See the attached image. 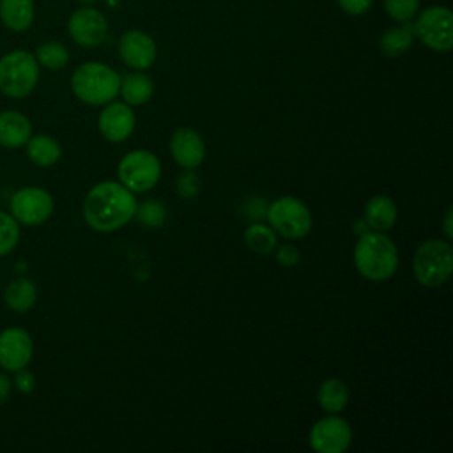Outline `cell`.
Segmentation results:
<instances>
[{
	"instance_id": "cell-3",
	"label": "cell",
	"mask_w": 453,
	"mask_h": 453,
	"mask_svg": "<svg viewBox=\"0 0 453 453\" xmlns=\"http://www.w3.org/2000/svg\"><path fill=\"white\" fill-rule=\"evenodd\" d=\"M120 76L103 62H85L71 76L73 94L85 104L101 106L113 101L119 94Z\"/></svg>"
},
{
	"instance_id": "cell-29",
	"label": "cell",
	"mask_w": 453,
	"mask_h": 453,
	"mask_svg": "<svg viewBox=\"0 0 453 453\" xmlns=\"http://www.w3.org/2000/svg\"><path fill=\"white\" fill-rule=\"evenodd\" d=\"M175 188H177L179 196L188 198V200L195 198L198 195V191H200V179H198V175L191 168H186V170H182L177 175Z\"/></svg>"
},
{
	"instance_id": "cell-25",
	"label": "cell",
	"mask_w": 453,
	"mask_h": 453,
	"mask_svg": "<svg viewBox=\"0 0 453 453\" xmlns=\"http://www.w3.org/2000/svg\"><path fill=\"white\" fill-rule=\"evenodd\" d=\"M244 242L251 251L258 255H267L276 248L278 239L271 226L262 223H253L244 232Z\"/></svg>"
},
{
	"instance_id": "cell-14",
	"label": "cell",
	"mask_w": 453,
	"mask_h": 453,
	"mask_svg": "<svg viewBox=\"0 0 453 453\" xmlns=\"http://www.w3.org/2000/svg\"><path fill=\"white\" fill-rule=\"evenodd\" d=\"M134 124H136V119L127 103L110 101L97 119L99 133L108 142H113V143L127 140L134 131Z\"/></svg>"
},
{
	"instance_id": "cell-17",
	"label": "cell",
	"mask_w": 453,
	"mask_h": 453,
	"mask_svg": "<svg viewBox=\"0 0 453 453\" xmlns=\"http://www.w3.org/2000/svg\"><path fill=\"white\" fill-rule=\"evenodd\" d=\"M35 16L34 0H0V21L11 32H25Z\"/></svg>"
},
{
	"instance_id": "cell-36",
	"label": "cell",
	"mask_w": 453,
	"mask_h": 453,
	"mask_svg": "<svg viewBox=\"0 0 453 453\" xmlns=\"http://www.w3.org/2000/svg\"><path fill=\"white\" fill-rule=\"evenodd\" d=\"M81 5H94V4H97L99 0H78Z\"/></svg>"
},
{
	"instance_id": "cell-24",
	"label": "cell",
	"mask_w": 453,
	"mask_h": 453,
	"mask_svg": "<svg viewBox=\"0 0 453 453\" xmlns=\"http://www.w3.org/2000/svg\"><path fill=\"white\" fill-rule=\"evenodd\" d=\"M34 57L39 65H42L50 71H58V69L65 67L69 62V51L58 41H46V42L39 44Z\"/></svg>"
},
{
	"instance_id": "cell-32",
	"label": "cell",
	"mask_w": 453,
	"mask_h": 453,
	"mask_svg": "<svg viewBox=\"0 0 453 453\" xmlns=\"http://www.w3.org/2000/svg\"><path fill=\"white\" fill-rule=\"evenodd\" d=\"M276 260L281 265H285V267H292V265H296L299 262V251L292 244H283V246L278 248Z\"/></svg>"
},
{
	"instance_id": "cell-19",
	"label": "cell",
	"mask_w": 453,
	"mask_h": 453,
	"mask_svg": "<svg viewBox=\"0 0 453 453\" xmlns=\"http://www.w3.org/2000/svg\"><path fill=\"white\" fill-rule=\"evenodd\" d=\"M119 92H120L124 103H127L129 106H140V104H145L152 97L154 83L145 73L136 71V73L124 74L120 78Z\"/></svg>"
},
{
	"instance_id": "cell-31",
	"label": "cell",
	"mask_w": 453,
	"mask_h": 453,
	"mask_svg": "<svg viewBox=\"0 0 453 453\" xmlns=\"http://www.w3.org/2000/svg\"><path fill=\"white\" fill-rule=\"evenodd\" d=\"M265 211H267V203L262 196H250L244 203V212L246 216L250 218H255V219H260L265 216Z\"/></svg>"
},
{
	"instance_id": "cell-30",
	"label": "cell",
	"mask_w": 453,
	"mask_h": 453,
	"mask_svg": "<svg viewBox=\"0 0 453 453\" xmlns=\"http://www.w3.org/2000/svg\"><path fill=\"white\" fill-rule=\"evenodd\" d=\"M340 9L350 16H361L370 11L373 0H336Z\"/></svg>"
},
{
	"instance_id": "cell-28",
	"label": "cell",
	"mask_w": 453,
	"mask_h": 453,
	"mask_svg": "<svg viewBox=\"0 0 453 453\" xmlns=\"http://www.w3.org/2000/svg\"><path fill=\"white\" fill-rule=\"evenodd\" d=\"M384 7L391 19L405 23L418 14L419 0H384Z\"/></svg>"
},
{
	"instance_id": "cell-7",
	"label": "cell",
	"mask_w": 453,
	"mask_h": 453,
	"mask_svg": "<svg viewBox=\"0 0 453 453\" xmlns=\"http://www.w3.org/2000/svg\"><path fill=\"white\" fill-rule=\"evenodd\" d=\"M414 37L434 51L446 53L453 46V14L446 5H430L412 23Z\"/></svg>"
},
{
	"instance_id": "cell-6",
	"label": "cell",
	"mask_w": 453,
	"mask_h": 453,
	"mask_svg": "<svg viewBox=\"0 0 453 453\" xmlns=\"http://www.w3.org/2000/svg\"><path fill=\"white\" fill-rule=\"evenodd\" d=\"M265 218L274 232L287 239H301L311 230V212L296 196H280L267 205Z\"/></svg>"
},
{
	"instance_id": "cell-15",
	"label": "cell",
	"mask_w": 453,
	"mask_h": 453,
	"mask_svg": "<svg viewBox=\"0 0 453 453\" xmlns=\"http://www.w3.org/2000/svg\"><path fill=\"white\" fill-rule=\"evenodd\" d=\"M170 152L182 168H196L205 157V143L195 129L179 127L172 134Z\"/></svg>"
},
{
	"instance_id": "cell-16",
	"label": "cell",
	"mask_w": 453,
	"mask_h": 453,
	"mask_svg": "<svg viewBox=\"0 0 453 453\" xmlns=\"http://www.w3.org/2000/svg\"><path fill=\"white\" fill-rule=\"evenodd\" d=\"M32 136V124L30 120L16 111V110H4L0 111V145L7 149H18L27 145Z\"/></svg>"
},
{
	"instance_id": "cell-34",
	"label": "cell",
	"mask_w": 453,
	"mask_h": 453,
	"mask_svg": "<svg viewBox=\"0 0 453 453\" xmlns=\"http://www.w3.org/2000/svg\"><path fill=\"white\" fill-rule=\"evenodd\" d=\"M11 389H12V380L5 373H0V403L7 402V398L11 396Z\"/></svg>"
},
{
	"instance_id": "cell-20",
	"label": "cell",
	"mask_w": 453,
	"mask_h": 453,
	"mask_svg": "<svg viewBox=\"0 0 453 453\" xmlns=\"http://www.w3.org/2000/svg\"><path fill=\"white\" fill-rule=\"evenodd\" d=\"M414 41H416V37H414L412 23L405 21L398 27L388 28L379 39V48L386 57L396 58L400 55L407 53L411 50V46L414 44Z\"/></svg>"
},
{
	"instance_id": "cell-21",
	"label": "cell",
	"mask_w": 453,
	"mask_h": 453,
	"mask_svg": "<svg viewBox=\"0 0 453 453\" xmlns=\"http://www.w3.org/2000/svg\"><path fill=\"white\" fill-rule=\"evenodd\" d=\"M317 400L324 412L327 414H338L342 412L349 403V388L343 380L331 377L320 382L317 389Z\"/></svg>"
},
{
	"instance_id": "cell-27",
	"label": "cell",
	"mask_w": 453,
	"mask_h": 453,
	"mask_svg": "<svg viewBox=\"0 0 453 453\" xmlns=\"http://www.w3.org/2000/svg\"><path fill=\"white\" fill-rule=\"evenodd\" d=\"M19 241V225L18 221L7 214L0 212V257L11 253Z\"/></svg>"
},
{
	"instance_id": "cell-18",
	"label": "cell",
	"mask_w": 453,
	"mask_h": 453,
	"mask_svg": "<svg viewBox=\"0 0 453 453\" xmlns=\"http://www.w3.org/2000/svg\"><path fill=\"white\" fill-rule=\"evenodd\" d=\"M396 218V203L386 195H375L365 205V223L377 232L391 230Z\"/></svg>"
},
{
	"instance_id": "cell-22",
	"label": "cell",
	"mask_w": 453,
	"mask_h": 453,
	"mask_svg": "<svg viewBox=\"0 0 453 453\" xmlns=\"http://www.w3.org/2000/svg\"><path fill=\"white\" fill-rule=\"evenodd\" d=\"M4 301L16 313L28 311L35 304V301H37L35 283L32 280H28V278H16V280H12L5 287Z\"/></svg>"
},
{
	"instance_id": "cell-10",
	"label": "cell",
	"mask_w": 453,
	"mask_h": 453,
	"mask_svg": "<svg viewBox=\"0 0 453 453\" xmlns=\"http://www.w3.org/2000/svg\"><path fill=\"white\" fill-rule=\"evenodd\" d=\"M71 39L81 48H96L104 42L108 35V21L104 14L92 5L78 7L67 19Z\"/></svg>"
},
{
	"instance_id": "cell-35",
	"label": "cell",
	"mask_w": 453,
	"mask_h": 453,
	"mask_svg": "<svg viewBox=\"0 0 453 453\" xmlns=\"http://www.w3.org/2000/svg\"><path fill=\"white\" fill-rule=\"evenodd\" d=\"M453 209L451 207H448V211H446V216H444V234H446V241H449L451 237H453V230H451V212Z\"/></svg>"
},
{
	"instance_id": "cell-9",
	"label": "cell",
	"mask_w": 453,
	"mask_h": 453,
	"mask_svg": "<svg viewBox=\"0 0 453 453\" xmlns=\"http://www.w3.org/2000/svg\"><path fill=\"white\" fill-rule=\"evenodd\" d=\"M11 216L23 225L35 226L44 223L53 212V198L42 188H23L11 198Z\"/></svg>"
},
{
	"instance_id": "cell-2",
	"label": "cell",
	"mask_w": 453,
	"mask_h": 453,
	"mask_svg": "<svg viewBox=\"0 0 453 453\" xmlns=\"http://www.w3.org/2000/svg\"><path fill=\"white\" fill-rule=\"evenodd\" d=\"M354 265L370 281H384L398 269L396 244L384 232H365L354 248Z\"/></svg>"
},
{
	"instance_id": "cell-13",
	"label": "cell",
	"mask_w": 453,
	"mask_h": 453,
	"mask_svg": "<svg viewBox=\"0 0 453 453\" xmlns=\"http://www.w3.org/2000/svg\"><path fill=\"white\" fill-rule=\"evenodd\" d=\"M32 338L21 327H7L0 333V366L5 372H18L32 359Z\"/></svg>"
},
{
	"instance_id": "cell-8",
	"label": "cell",
	"mask_w": 453,
	"mask_h": 453,
	"mask_svg": "<svg viewBox=\"0 0 453 453\" xmlns=\"http://www.w3.org/2000/svg\"><path fill=\"white\" fill-rule=\"evenodd\" d=\"M161 177V163L149 150H131L119 163V180L133 193L152 189Z\"/></svg>"
},
{
	"instance_id": "cell-33",
	"label": "cell",
	"mask_w": 453,
	"mask_h": 453,
	"mask_svg": "<svg viewBox=\"0 0 453 453\" xmlns=\"http://www.w3.org/2000/svg\"><path fill=\"white\" fill-rule=\"evenodd\" d=\"M14 386L18 388V391H21V393L27 395V393H30V391L35 388V379H34V375H32L28 370L21 368V370L16 372Z\"/></svg>"
},
{
	"instance_id": "cell-26",
	"label": "cell",
	"mask_w": 453,
	"mask_h": 453,
	"mask_svg": "<svg viewBox=\"0 0 453 453\" xmlns=\"http://www.w3.org/2000/svg\"><path fill=\"white\" fill-rule=\"evenodd\" d=\"M134 218L147 228H159L166 221V207L157 200H147L136 205Z\"/></svg>"
},
{
	"instance_id": "cell-12",
	"label": "cell",
	"mask_w": 453,
	"mask_h": 453,
	"mask_svg": "<svg viewBox=\"0 0 453 453\" xmlns=\"http://www.w3.org/2000/svg\"><path fill=\"white\" fill-rule=\"evenodd\" d=\"M119 55L120 60L136 71L149 69L157 57L156 42L152 37L142 30H126L119 39Z\"/></svg>"
},
{
	"instance_id": "cell-4",
	"label": "cell",
	"mask_w": 453,
	"mask_h": 453,
	"mask_svg": "<svg viewBox=\"0 0 453 453\" xmlns=\"http://www.w3.org/2000/svg\"><path fill=\"white\" fill-rule=\"evenodd\" d=\"M39 64L34 53L12 50L0 57V92L12 99L32 94L39 81Z\"/></svg>"
},
{
	"instance_id": "cell-11",
	"label": "cell",
	"mask_w": 453,
	"mask_h": 453,
	"mask_svg": "<svg viewBox=\"0 0 453 453\" xmlns=\"http://www.w3.org/2000/svg\"><path fill=\"white\" fill-rule=\"evenodd\" d=\"M308 441L317 453H343L352 442V430L347 419L329 414L311 426Z\"/></svg>"
},
{
	"instance_id": "cell-1",
	"label": "cell",
	"mask_w": 453,
	"mask_h": 453,
	"mask_svg": "<svg viewBox=\"0 0 453 453\" xmlns=\"http://www.w3.org/2000/svg\"><path fill=\"white\" fill-rule=\"evenodd\" d=\"M136 198L124 184L103 180L83 200V218L96 232H113L124 226L136 212Z\"/></svg>"
},
{
	"instance_id": "cell-23",
	"label": "cell",
	"mask_w": 453,
	"mask_h": 453,
	"mask_svg": "<svg viewBox=\"0 0 453 453\" xmlns=\"http://www.w3.org/2000/svg\"><path fill=\"white\" fill-rule=\"evenodd\" d=\"M27 156L34 165L46 168L55 165L60 159L62 149L53 136L35 134V136H30V140L27 142Z\"/></svg>"
},
{
	"instance_id": "cell-5",
	"label": "cell",
	"mask_w": 453,
	"mask_h": 453,
	"mask_svg": "<svg viewBox=\"0 0 453 453\" xmlns=\"http://www.w3.org/2000/svg\"><path fill=\"white\" fill-rule=\"evenodd\" d=\"M414 276L423 287H441L453 273V248L449 241L428 239L421 242L412 258Z\"/></svg>"
}]
</instances>
